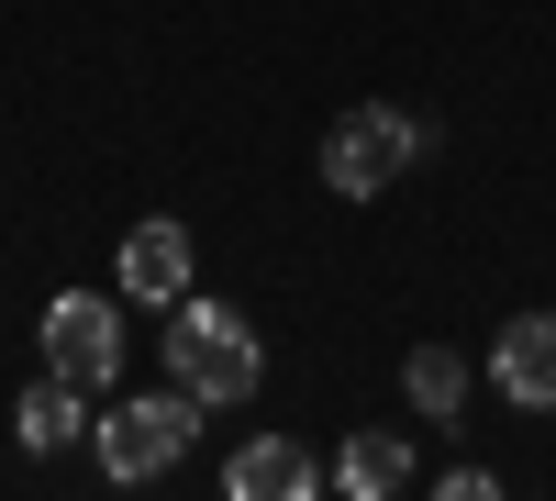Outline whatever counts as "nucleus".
I'll return each instance as SVG.
<instances>
[{
    "instance_id": "nucleus-7",
    "label": "nucleus",
    "mask_w": 556,
    "mask_h": 501,
    "mask_svg": "<svg viewBox=\"0 0 556 501\" xmlns=\"http://www.w3.org/2000/svg\"><path fill=\"white\" fill-rule=\"evenodd\" d=\"M312 490H323V458L290 435H256L223 458V501H312Z\"/></svg>"
},
{
    "instance_id": "nucleus-6",
    "label": "nucleus",
    "mask_w": 556,
    "mask_h": 501,
    "mask_svg": "<svg viewBox=\"0 0 556 501\" xmlns=\"http://www.w3.org/2000/svg\"><path fill=\"white\" fill-rule=\"evenodd\" d=\"M490 390L523 413H556V312H513L490 335Z\"/></svg>"
},
{
    "instance_id": "nucleus-2",
    "label": "nucleus",
    "mask_w": 556,
    "mask_h": 501,
    "mask_svg": "<svg viewBox=\"0 0 556 501\" xmlns=\"http://www.w3.org/2000/svg\"><path fill=\"white\" fill-rule=\"evenodd\" d=\"M190 435H201V401L190 390H134V401H112L101 424H89V446H101V468L123 479V490H146V479H167L178 458H190Z\"/></svg>"
},
{
    "instance_id": "nucleus-1",
    "label": "nucleus",
    "mask_w": 556,
    "mask_h": 501,
    "mask_svg": "<svg viewBox=\"0 0 556 501\" xmlns=\"http://www.w3.org/2000/svg\"><path fill=\"white\" fill-rule=\"evenodd\" d=\"M167 379L201 401V413H235V401H256V379H267V356H256V324L245 312H223V301H167Z\"/></svg>"
},
{
    "instance_id": "nucleus-5",
    "label": "nucleus",
    "mask_w": 556,
    "mask_h": 501,
    "mask_svg": "<svg viewBox=\"0 0 556 501\" xmlns=\"http://www.w3.org/2000/svg\"><path fill=\"white\" fill-rule=\"evenodd\" d=\"M190 223L178 212H146L134 235L112 246V267H123V301H146V312H167V301H190Z\"/></svg>"
},
{
    "instance_id": "nucleus-9",
    "label": "nucleus",
    "mask_w": 556,
    "mask_h": 501,
    "mask_svg": "<svg viewBox=\"0 0 556 501\" xmlns=\"http://www.w3.org/2000/svg\"><path fill=\"white\" fill-rule=\"evenodd\" d=\"M78 401H89L78 379H56V368H45V379L23 390V413H12V435L34 446V458H56V446H78V435H89V413H78Z\"/></svg>"
},
{
    "instance_id": "nucleus-10",
    "label": "nucleus",
    "mask_w": 556,
    "mask_h": 501,
    "mask_svg": "<svg viewBox=\"0 0 556 501\" xmlns=\"http://www.w3.org/2000/svg\"><path fill=\"white\" fill-rule=\"evenodd\" d=\"M401 390H412L424 424H456V413H468V356H456V346H412L401 356Z\"/></svg>"
},
{
    "instance_id": "nucleus-4",
    "label": "nucleus",
    "mask_w": 556,
    "mask_h": 501,
    "mask_svg": "<svg viewBox=\"0 0 556 501\" xmlns=\"http://www.w3.org/2000/svg\"><path fill=\"white\" fill-rule=\"evenodd\" d=\"M45 368L78 379V390H112V379H123V301L56 290V301H45Z\"/></svg>"
},
{
    "instance_id": "nucleus-3",
    "label": "nucleus",
    "mask_w": 556,
    "mask_h": 501,
    "mask_svg": "<svg viewBox=\"0 0 556 501\" xmlns=\"http://www.w3.org/2000/svg\"><path fill=\"white\" fill-rule=\"evenodd\" d=\"M412 156H424V123H412L401 101H356L334 134H323V190L334 201H379Z\"/></svg>"
},
{
    "instance_id": "nucleus-8",
    "label": "nucleus",
    "mask_w": 556,
    "mask_h": 501,
    "mask_svg": "<svg viewBox=\"0 0 556 501\" xmlns=\"http://www.w3.org/2000/svg\"><path fill=\"white\" fill-rule=\"evenodd\" d=\"M334 490H356V501H390V490H412V435H390V424L345 435V458H334Z\"/></svg>"
}]
</instances>
